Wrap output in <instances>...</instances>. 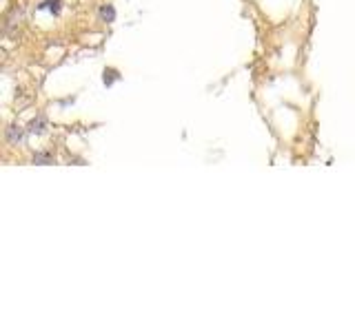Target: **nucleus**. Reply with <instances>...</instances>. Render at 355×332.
I'll return each mask as SVG.
<instances>
[{"instance_id": "f257e3e1", "label": "nucleus", "mask_w": 355, "mask_h": 332, "mask_svg": "<svg viewBox=\"0 0 355 332\" xmlns=\"http://www.w3.org/2000/svg\"><path fill=\"white\" fill-rule=\"evenodd\" d=\"M7 137H9L11 144H18V142H22V131H20V126H9V129H7Z\"/></svg>"}, {"instance_id": "f03ea898", "label": "nucleus", "mask_w": 355, "mask_h": 332, "mask_svg": "<svg viewBox=\"0 0 355 332\" xmlns=\"http://www.w3.org/2000/svg\"><path fill=\"white\" fill-rule=\"evenodd\" d=\"M45 120L38 118V120H32V124H29V133H45Z\"/></svg>"}, {"instance_id": "7ed1b4c3", "label": "nucleus", "mask_w": 355, "mask_h": 332, "mask_svg": "<svg viewBox=\"0 0 355 332\" xmlns=\"http://www.w3.org/2000/svg\"><path fill=\"white\" fill-rule=\"evenodd\" d=\"M100 16H102V20H107V22H111L115 18V11H113V7H102L100 9Z\"/></svg>"}, {"instance_id": "20e7f679", "label": "nucleus", "mask_w": 355, "mask_h": 332, "mask_svg": "<svg viewBox=\"0 0 355 332\" xmlns=\"http://www.w3.org/2000/svg\"><path fill=\"white\" fill-rule=\"evenodd\" d=\"M33 162H36V164H45V162H51V157L49 155H36L33 157Z\"/></svg>"}, {"instance_id": "39448f33", "label": "nucleus", "mask_w": 355, "mask_h": 332, "mask_svg": "<svg viewBox=\"0 0 355 332\" xmlns=\"http://www.w3.org/2000/svg\"><path fill=\"white\" fill-rule=\"evenodd\" d=\"M49 9L58 14V11H60V0H49Z\"/></svg>"}]
</instances>
